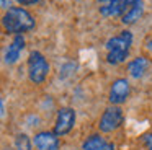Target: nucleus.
Listing matches in <instances>:
<instances>
[{
    "instance_id": "nucleus-12",
    "label": "nucleus",
    "mask_w": 152,
    "mask_h": 150,
    "mask_svg": "<svg viewBox=\"0 0 152 150\" xmlns=\"http://www.w3.org/2000/svg\"><path fill=\"white\" fill-rule=\"evenodd\" d=\"M147 67H149L147 59L145 57H136L128 64V72H129V75H131L132 78H139V77H142V75L145 74Z\"/></svg>"
},
{
    "instance_id": "nucleus-5",
    "label": "nucleus",
    "mask_w": 152,
    "mask_h": 150,
    "mask_svg": "<svg viewBox=\"0 0 152 150\" xmlns=\"http://www.w3.org/2000/svg\"><path fill=\"white\" fill-rule=\"evenodd\" d=\"M74 124H75V111L72 108H61L57 111L56 117V126H54V134L59 137L66 135L72 130Z\"/></svg>"
},
{
    "instance_id": "nucleus-8",
    "label": "nucleus",
    "mask_w": 152,
    "mask_h": 150,
    "mask_svg": "<svg viewBox=\"0 0 152 150\" xmlns=\"http://www.w3.org/2000/svg\"><path fill=\"white\" fill-rule=\"evenodd\" d=\"M38 150H57L59 149V135L53 132H38L33 139Z\"/></svg>"
},
{
    "instance_id": "nucleus-3",
    "label": "nucleus",
    "mask_w": 152,
    "mask_h": 150,
    "mask_svg": "<svg viewBox=\"0 0 152 150\" xmlns=\"http://www.w3.org/2000/svg\"><path fill=\"white\" fill-rule=\"evenodd\" d=\"M48 74H49V64H48L46 57L39 51L30 52V57H28V77H30V80L34 85H39L46 80Z\"/></svg>"
},
{
    "instance_id": "nucleus-13",
    "label": "nucleus",
    "mask_w": 152,
    "mask_h": 150,
    "mask_svg": "<svg viewBox=\"0 0 152 150\" xmlns=\"http://www.w3.org/2000/svg\"><path fill=\"white\" fill-rule=\"evenodd\" d=\"M15 149L17 150H31V140L26 134H18L15 137Z\"/></svg>"
},
{
    "instance_id": "nucleus-14",
    "label": "nucleus",
    "mask_w": 152,
    "mask_h": 150,
    "mask_svg": "<svg viewBox=\"0 0 152 150\" xmlns=\"http://www.w3.org/2000/svg\"><path fill=\"white\" fill-rule=\"evenodd\" d=\"M144 145L147 147V150H152V134L144 135Z\"/></svg>"
},
{
    "instance_id": "nucleus-7",
    "label": "nucleus",
    "mask_w": 152,
    "mask_h": 150,
    "mask_svg": "<svg viewBox=\"0 0 152 150\" xmlns=\"http://www.w3.org/2000/svg\"><path fill=\"white\" fill-rule=\"evenodd\" d=\"M129 96V82L126 78H118L113 82L110 88V103L111 104H121L128 100Z\"/></svg>"
},
{
    "instance_id": "nucleus-9",
    "label": "nucleus",
    "mask_w": 152,
    "mask_h": 150,
    "mask_svg": "<svg viewBox=\"0 0 152 150\" xmlns=\"http://www.w3.org/2000/svg\"><path fill=\"white\" fill-rule=\"evenodd\" d=\"M23 49H25V38L21 34L15 36L12 44L8 46L7 51H5V64L12 65V64H15V62H18Z\"/></svg>"
},
{
    "instance_id": "nucleus-11",
    "label": "nucleus",
    "mask_w": 152,
    "mask_h": 150,
    "mask_svg": "<svg viewBox=\"0 0 152 150\" xmlns=\"http://www.w3.org/2000/svg\"><path fill=\"white\" fill-rule=\"evenodd\" d=\"M142 12H144V2L142 0H136L131 8L121 16V21L124 25H132V23H136L142 16Z\"/></svg>"
},
{
    "instance_id": "nucleus-4",
    "label": "nucleus",
    "mask_w": 152,
    "mask_h": 150,
    "mask_svg": "<svg viewBox=\"0 0 152 150\" xmlns=\"http://www.w3.org/2000/svg\"><path fill=\"white\" fill-rule=\"evenodd\" d=\"M123 119H124V116H123L121 108L116 106V104H113L111 108L105 109V113L102 114L100 122H98V129L102 130V132H105V134L113 132V130H116L123 124Z\"/></svg>"
},
{
    "instance_id": "nucleus-17",
    "label": "nucleus",
    "mask_w": 152,
    "mask_h": 150,
    "mask_svg": "<svg viewBox=\"0 0 152 150\" xmlns=\"http://www.w3.org/2000/svg\"><path fill=\"white\" fill-rule=\"evenodd\" d=\"M96 2H100V3H103V5H106V3H111V2H115V0H96Z\"/></svg>"
},
{
    "instance_id": "nucleus-16",
    "label": "nucleus",
    "mask_w": 152,
    "mask_h": 150,
    "mask_svg": "<svg viewBox=\"0 0 152 150\" xmlns=\"http://www.w3.org/2000/svg\"><path fill=\"white\" fill-rule=\"evenodd\" d=\"M18 3H21V5H34V3H38L39 0H17Z\"/></svg>"
},
{
    "instance_id": "nucleus-2",
    "label": "nucleus",
    "mask_w": 152,
    "mask_h": 150,
    "mask_svg": "<svg viewBox=\"0 0 152 150\" xmlns=\"http://www.w3.org/2000/svg\"><path fill=\"white\" fill-rule=\"evenodd\" d=\"M131 44H132V34L131 31L124 29L121 31L118 36H113L106 41V62L111 65H118L121 62H124L128 59V54H129V49H131Z\"/></svg>"
},
{
    "instance_id": "nucleus-18",
    "label": "nucleus",
    "mask_w": 152,
    "mask_h": 150,
    "mask_svg": "<svg viewBox=\"0 0 152 150\" xmlns=\"http://www.w3.org/2000/svg\"><path fill=\"white\" fill-rule=\"evenodd\" d=\"M147 49H149V51H152V41L147 42Z\"/></svg>"
},
{
    "instance_id": "nucleus-10",
    "label": "nucleus",
    "mask_w": 152,
    "mask_h": 150,
    "mask_svg": "<svg viewBox=\"0 0 152 150\" xmlns=\"http://www.w3.org/2000/svg\"><path fill=\"white\" fill-rule=\"evenodd\" d=\"M83 150H115L111 142H106L102 135H90L82 145Z\"/></svg>"
},
{
    "instance_id": "nucleus-6",
    "label": "nucleus",
    "mask_w": 152,
    "mask_h": 150,
    "mask_svg": "<svg viewBox=\"0 0 152 150\" xmlns=\"http://www.w3.org/2000/svg\"><path fill=\"white\" fill-rule=\"evenodd\" d=\"M136 0H115L111 3L100 7V15L105 18H115V16H123L129 8L132 7Z\"/></svg>"
},
{
    "instance_id": "nucleus-1",
    "label": "nucleus",
    "mask_w": 152,
    "mask_h": 150,
    "mask_svg": "<svg viewBox=\"0 0 152 150\" xmlns=\"http://www.w3.org/2000/svg\"><path fill=\"white\" fill-rule=\"evenodd\" d=\"M2 25L8 34L18 36L34 28V18L23 7H12L5 12L4 18H2Z\"/></svg>"
},
{
    "instance_id": "nucleus-15",
    "label": "nucleus",
    "mask_w": 152,
    "mask_h": 150,
    "mask_svg": "<svg viewBox=\"0 0 152 150\" xmlns=\"http://www.w3.org/2000/svg\"><path fill=\"white\" fill-rule=\"evenodd\" d=\"M0 5H2V8L7 12L8 8H12V0H0Z\"/></svg>"
}]
</instances>
